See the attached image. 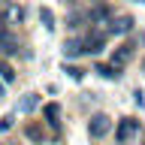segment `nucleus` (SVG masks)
<instances>
[{"label":"nucleus","instance_id":"nucleus-8","mask_svg":"<svg viewBox=\"0 0 145 145\" xmlns=\"http://www.w3.org/2000/svg\"><path fill=\"white\" fill-rule=\"evenodd\" d=\"M91 24H106V21H112V18H115V15H112V9H109V6H97V9H91Z\"/></svg>","mask_w":145,"mask_h":145},{"label":"nucleus","instance_id":"nucleus-2","mask_svg":"<svg viewBox=\"0 0 145 145\" xmlns=\"http://www.w3.org/2000/svg\"><path fill=\"white\" fill-rule=\"evenodd\" d=\"M109 130H112V118L109 115H103V112L91 115V121H88V136L91 139H103Z\"/></svg>","mask_w":145,"mask_h":145},{"label":"nucleus","instance_id":"nucleus-4","mask_svg":"<svg viewBox=\"0 0 145 145\" xmlns=\"http://www.w3.org/2000/svg\"><path fill=\"white\" fill-rule=\"evenodd\" d=\"M130 30H133V18L130 15H115L109 21V33L112 36H127Z\"/></svg>","mask_w":145,"mask_h":145},{"label":"nucleus","instance_id":"nucleus-16","mask_svg":"<svg viewBox=\"0 0 145 145\" xmlns=\"http://www.w3.org/2000/svg\"><path fill=\"white\" fill-rule=\"evenodd\" d=\"M12 121H15V115H6V118H0V133H6L9 127H12Z\"/></svg>","mask_w":145,"mask_h":145},{"label":"nucleus","instance_id":"nucleus-3","mask_svg":"<svg viewBox=\"0 0 145 145\" xmlns=\"http://www.w3.org/2000/svg\"><path fill=\"white\" fill-rule=\"evenodd\" d=\"M0 21H3V27H18L21 21H24V9L18 6V3H9V6L3 9Z\"/></svg>","mask_w":145,"mask_h":145},{"label":"nucleus","instance_id":"nucleus-9","mask_svg":"<svg viewBox=\"0 0 145 145\" xmlns=\"http://www.w3.org/2000/svg\"><path fill=\"white\" fill-rule=\"evenodd\" d=\"M85 54V39H67L63 42V57H79Z\"/></svg>","mask_w":145,"mask_h":145},{"label":"nucleus","instance_id":"nucleus-18","mask_svg":"<svg viewBox=\"0 0 145 145\" xmlns=\"http://www.w3.org/2000/svg\"><path fill=\"white\" fill-rule=\"evenodd\" d=\"M91 3H100V0H91Z\"/></svg>","mask_w":145,"mask_h":145},{"label":"nucleus","instance_id":"nucleus-5","mask_svg":"<svg viewBox=\"0 0 145 145\" xmlns=\"http://www.w3.org/2000/svg\"><path fill=\"white\" fill-rule=\"evenodd\" d=\"M106 45V33L103 30H94L91 36H85V54H100Z\"/></svg>","mask_w":145,"mask_h":145},{"label":"nucleus","instance_id":"nucleus-15","mask_svg":"<svg viewBox=\"0 0 145 145\" xmlns=\"http://www.w3.org/2000/svg\"><path fill=\"white\" fill-rule=\"evenodd\" d=\"M63 72H70V79H76V82H82V76H85L79 67H67V63H63Z\"/></svg>","mask_w":145,"mask_h":145},{"label":"nucleus","instance_id":"nucleus-14","mask_svg":"<svg viewBox=\"0 0 145 145\" xmlns=\"http://www.w3.org/2000/svg\"><path fill=\"white\" fill-rule=\"evenodd\" d=\"M0 79H3V82H12V79H15V72H12V67H6V63H0Z\"/></svg>","mask_w":145,"mask_h":145},{"label":"nucleus","instance_id":"nucleus-13","mask_svg":"<svg viewBox=\"0 0 145 145\" xmlns=\"http://www.w3.org/2000/svg\"><path fill=\"white\" fill-rule=\"evenodd\" d=\"M24 136H27V139H33V142H42V127L27 124V127H24Z\"/></svg>","mask_w":145,"mask_h":145},{"label":"nucleus","instance_id":"nucleus-6","mask_svg":"<svg viewBox=\"0 0 145 145\" xmlns=\"http://www.w3.org/2000/svg\"><path fill=\"white\" fill-rule=\"evenodd\" d=\"M42 115H45V124L52 127V130H61V106L57 103H48L42 109Z\"/></svg>","mask_w":145,"mask_h":145},{"label":"nucleus","instance_id":"nucleus-7","mask_svg":"<svg viewBox=\"0 0 145 145\" xmlns=\"http://www.w3.org/2000/svg\"><path fill=\"white\" fill-rule=\"evenodd\" d=\"M130 57H133V45H130V42L118 45L115 52H112V63H115V67H124V63L130 61Z\"/></svg>","mask_w":145,"mask_h":145},{"label":"nucleus","instance_id":"nucleus-17","mask_svg":"<svg viewBox=\"0 0 145 145\" xmlns=\"http://www.w3.org/2000/svg\"><path fill=\"white\" fill-rule=\"evenodd\" d=\"M0 97H3V82H0Z\"/></svg>","mask_w":145,"mask_h":145},{"label":"nucleus","instance_id":"nucleus-10","mask_svg":"<svg viewBox=\"0 0 145 145\" xmlns=\"http://www.w3.org/2000/svg\"><path fill=\"white\" fill-rule=\"evenodd\" d=\"M39 106V94H24V100L18 103V112H33Z\"/></svg>","mask_w":145,"mask_h":145},{"label":"nucleus","instance_id":"nucleus-12","mask_svg":"<svg viewBox=\"0 0 145 145\" xmlns=\"http://www.w3.org/2000/svg\"><path fill=\"white\" fill-rule=\"evenodd\" d=\"M39 21L45 24V30H54V27H57V24H54V12H52L48 6H42V9H39Z\"/></svg>","mask_w":145,"mask_h":145},{"label":"nucleus","instance_id":"nucleus-19","mask_svg":"<svg viewBox=\"0 0 145 145\" xmlns=\"http://www.w3.org/2000/svg\"><path fill=\"white\" fill-rule=\"evenodd\" d=\"M136 3H145V0H136Z\"/></svg>","mask_w":145,"mask_h":145},{"label":"nucleus","instance_id":"nucleus-1","mask_svg":"<svg viewBox=\"0 0 145 145\" xmlns=\"http://www.w3.org/2000/svg\"><path fill=\"white\" fill-rule=\"evenodd\" d=\"M139 133H142V127H139L136 118H121L118 127H115L118 145H136V142H139Z\"/></svg>","mask_w":145,"mask_h":145},{"label":"nucleus","instance_id":"nucleus-11","mask_svg":"<svg viewBox=\"0 0 145 145\" xmlns=\"http://www.w3.org/2000/svg\"><path fill=\"white\" fill-rule=\"evenodd\" d=\"M94 70H97L100 76H103V79H118V76H121V72H118V67H115V63H97Z\"/></svg>","mask_w":145,"mask_h":145}]
</instances>
